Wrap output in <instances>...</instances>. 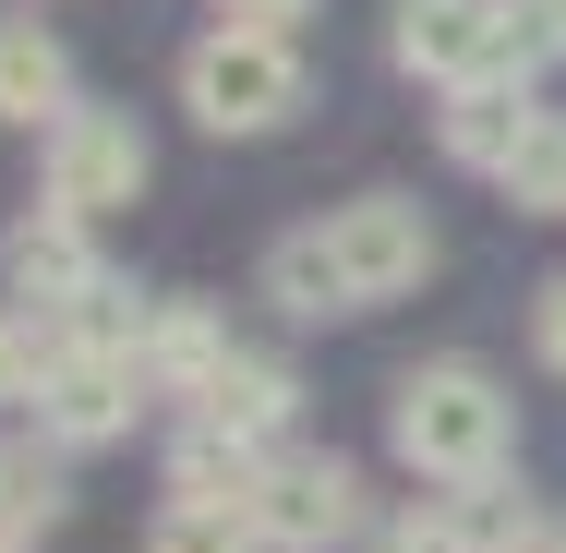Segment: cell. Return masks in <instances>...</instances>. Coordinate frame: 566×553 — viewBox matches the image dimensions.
<instances>
[{
  "instance_id": "cell-7",
  "label": "cell",
  "mask_w": 566,
  "mask_h": 553,
  "mask_svg": "<svg viewBox=\"0 0 566 553\" xmlns=\"http://www.w3.org/2000/svg\"><path fill=\"white\" fill-rule=\"evenodd\" d=\"M386 49L434 85H494L506 73V0H398Z\"/></svg>"
},
{
  "instance_id": "cell-2",
  "label": "cell",
  "mask_w": 566,
  "mask_h": 553,
  "mask_svg": "<svg viewBox=\"0 0 566 553\" xmlns=\"http://www.w3.org/2000/svg\"><path fill=\"white\" fill-rule=\"evenodd\" d=\"M181 109L206 132H277L302 109V49L290 24H218L193 61H181Z\"/></svg>"
},
{
  "instance_id": "cell-11",
  "label": "cell",
  "mask_w": 566,
  "mask_h": 553,
  "mask_svg": "<svg viewBox=\"0 0 566 553\" xmlns=\"http://www.w3.org/2000/svg\"><path fill=\"white\" fill-rule=\"evenodd\" d=\"M61 109H73V61L36 12H12L0 24V120H61Z\"/></svg>"
},
{
  "instance_id": "cell-23",
  "label": "cell",
  "mask_w": 566,
  "mask_h": 553,
  "mask_svg": "<svg viewBox=\"0 0 566 553\" xmlns=\"http://www.w3.org/2000/svg\"><path fill=\"white\" fill-rule=\"evenodd\" d=\"M0 553H36V542H12V530H0Z\"/></svg>"
},
{
  "instance_id": "cell-22",
  "label": "cell",
  "mask_w": 566,
  "mask_h": 553,
  "mask_svg": "<svg viewBox=\"0 0 566 553\" xmlns=\"http://www.w3.org/2000/svg\"><path fill=\"white\" fill-rule=\"evenodd\" d=\"M229 24H290V12H314V0H218Z\"/></svg>"
},
{
  "instance_id": "cell-18",
  "label": "cell",
  "mask_w": 566,
  "mask_h": 553,
  "mask_svg": "<svg viewBox=\"0 0 566 553\" xmlns=\"http://www.w3.org/2000/svg\"><path fill=\"white\" fill-rule=\"evenodd\" d=\"M49 518H61V469H49L36 445H0V530H12V542H36Z\"/></svg>"
},
{
  "instance_id": "cell-17",
  "label": "cell",
  "mask_w": 566,
  "mask_h": 553,
  "mask_svg": "<svg viewBox=\"0 0 566 553\" xmlns=\"http://www.w3.org/2000/svg\"><path fill=\"white\" fill-rule=\"evenodd\" d=\"M61 349H73L61 313H24V301H12V313H0V397H36V385L61 373Z\"/></svg>"
},
{
  "instance_id": "cell-10",
  "label": "cell",
  "mask_w": 566,
  "mask_h": 553,
  "mask_svg": "<svg viewBox=\"0 0 566 553\" xmlns=\"http://www.w3.org/2000/svg\"><path fill=\"white\" fill-rule=\"evenodd\" d=\"M265 301H277L290 326H338V313H361V289H349V265H338L326 228H290V241L265 253Z\"/></svg>"
},
{
  "instance_id": "cell-1",
  "label": "cell",
  "mask_w": 566,
  "mask_h": 553,
  "mask_svg": "<svg viewBox=\"0 0 566 553\" xmlns=\"http://www.w3.org/2000/svg\"><path fill=\"white\" fill-rule=\"evenodd\" d=\"M386 445H398L422 481H494L506 445H518V410H506V385H494L482 361H422V373H398V397H386Z\"/></svg>"
},
{
  "instance_id": "cell-5",
  "label": "cell",
  "mask_w": 566,
  "mask_h": 553,
  "mask_svg": "<svg viewBox=\"0 0 566 553\" xmlns=\"http://www.w3.org/2000/svg\"><path fill=\"white\" fill-rule=\"evenodd\" d=\"M326 241H338V265H349V289H361V313L434 277V217H422L410 193H361V205H338V217H326Z\"/></svg>"
},
{
  "instance_id": "cell-12",
  "label": "cell",
  "mask_w": 566,
  "mask_h": 553,
  "mask_svg": "<svg viewBox=\"0 0 566 553\" xmlns=\"http://www.w3.org/2000/svg\"><path fill=\"white\" fill-rule=\"evenodd\" d=\"M133 361H145V385L193 397V385H206V373L229 361V326L206 313V301H157V313H145V349H133Z\"/></svg>"
},
{
  "instance_id": "cell-24",
  "label": "cell",
  "mask_w": 566,
  "mask_h": 553,
  "mask_svg": "<svg viewBox=\"0 0 566 553\" xmlns=\"http://www.w3.org/2000/svg\"><path fill=\"white\" fill-rule=\"evenodd\" d=\"M555 553H566V530H555Z\"/></svg>"
},
{
  "instance_id": "cell-16",
  "label": "cell",
  "mask_w": 566,
  "mask_h": 553,
  "mask_svg": "<svg viewBox=\"0 0 566 553\" xmlns=\"http://www.w3.org/2000/svg\"><path fill=\"white\" fill-rule=\"evenodd\" d=\"M494 181H506V205H518V217H566V120H531V132H518V157H506Z\"/></svg>"
},
{
  "instance_id": "cell-9",
  "label": "cell",
  "mask_w": 566,
  "mask_h": 553,
  "mask_svg": "<svg viewBox=\"0 0 566 553\" xmlns=\"http://www.w3.org/2000/svg\"><path fill=\"white\" fill-rule=\"evenodd\" d=\"M290 410H302V385H290V361H265V349H229L218 373L193 385V422L229 445H265V434H290Z\"/></svg>"
},
{
  "instance_id": "cell-4",
  "label": "cell",
  "mask_w": 566,
  "mask_h": 553,
  "mask_svg": "<svg viewBox=\"0 0 566 553\" xmlns=\"http://www.w3.org/2000/svg\"><path fill=\"white\" fill-rule=\"evenodd\" d=\"M253 530L265 553H338L361 530V481H349V457H265V481H253Z\"/></svg>"
},
{
  "instance_id": "cell-15",
  "label": "cell",
  "mask_w": 566,
  "mask_h": 553,
  "mask_svg": "<svg viewBox=\"0 0 566 553\" xmlns=\"http://www.w3.org/2000/svg\"><path fill=\"white\" fill-rule=\"evenodd\" d=\"M145 553H265V530H253V506L169 493V506H157V530H145Z\"/></svg>"
},
{
  "instance_id": "cell-6",
  "label": "cell",
  "mask_w": 566,
  "mask_h": 553,
  "mask_svg": "<svg viewBox=\"0 0 566 553\" xmlns=\"http://www.w3.org/2000/svg\"><path fill=\"white\" fill-rule=\"evenodd\" d=\"M145 410V361L133 349H61V373L36 385V434L49 445H120Z\"/></svg>"
},
{
  "instance_id": "cell-20",
  "label": "cell",
  "mask_w": 566,
  "mask_h": 553,
  "mask_svg": "<svg viewBox=\"0 0 566 553\" xmlns=\"http://www.w3.org/2000/svg\"><path fill=\"white\" fill-rule=\"evenodd\" d=\"M374 553H470V542H458L447 506H410V518H386V530H374Z\"/></svg>"
},
{
  "instance_id": "cell-3",
  "label": "cell",
  "mask_w": 566,
  "mask_h": 553,
  "mask_svg": "<svg viewBox=\"0 0 566 553\" xmlns=\"http://www.w3.org/2000/svg\"><path fill=\"white\" fill-rule=\"evenodd\" d=\"M145 132L133 109H61L49 120V205H73V217H120L133 193H145Z\"/></svg>"
},
{
  "instance_id": "cell-19",
  "label": "cell",
  "mask_w": 566,
  "mask_h": 553,
  "mask_svg": "<svg viewBox=\"0 0 566 553\" xmlns=\"http://www.w3.org/2000/svg\"><path fill=\"white\" fill-rule=\"evenodd\" d=\"M566 61V0H506V73Z\"/></svg>"
},
{
  "instance_id": "cell-13",
  "label": "cell",
  "mask_w": 566,
  "mask_h": 553,
  "mask_svg": "<svg viewBox=\"0 0 566 553\" xmlns=\"http://www.w3.org/2000/svg\"><path fill=\"white\" fill-rule=\"evenodd\" d=\"M531 120H543V109H531L506 73H494V85H447V157H458V169H506Z\"/></svg>"
},
{
  "instance_id": "cell-8",
  "label": "cell",
  "mask_w": 566,
  "mask_h": 553,
  "mask_svg": "<svg viewBox=\"0 0 566 553\" xmlns=\"http://www.w3.org/2000/svg\"><path fill=\"white\" fill-rule=\"evenodd\" d=\"M97 217H73V205H36V217L0 228V277H12V301L24 313H73L85 289H97Z\"/></svg>"
},
{
  "instance_id": "cell-21",
  "label": "cell",
  "mask_w": 566,
  "mask_h": 553,
  "mask_svg": "<svg viewBox=\"0 0 566 553\" xmlns=\"http://www.w3.org/2000/svg\"><path fill=\"white\" fill-rule=\"evenodd\" d=\"M531 349H543V361H555V373H566V277H555V289H543V301H531Z\"/></svg>"
},
{
  "instance_id": "cell-14",
  "label": "cell",
  "mask_w": 566,
  "mask_h": 553,
  "mask_svg": "<svg viewBox=\"0 0 566 553\" xmlns=\"http://www.w3.org/2000/svg\"><path fill=\"white\" fill-rule=\"evenodd\" d=\"M253 481H265V445H229V434H181V457H169V493H206V506H253Z\"/></svg>"
}]
</instances>
